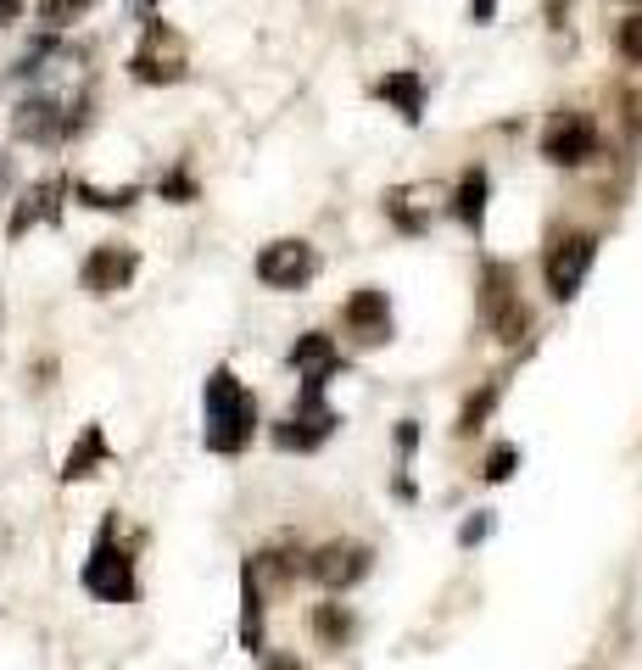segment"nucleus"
<instances>
[{"instance_id": "f257e3e1", "label": "nucleus", "mask_w": 642, "mask_h": 670, "mask_svg": "<svg viewBox=\"0 0 642 670\" xmlns=\"http://www.w3.org/2000/svg\"><path fill=\"white\" fill-rule=\"evenodd\" d=\"M252 424H258V408L240 392V380L229 369H213V380H207V447L240 453L252 442Z\"/></svg>"}, {"instance_id": "f03ea898", "label": "nucleus", "mask_w": 642, "mask_h": 670, "mask_svg": "<svg viewBox=\"0 0 642 670\" xmlns=\"http://www.w3.org/2000/svg\"><path fill=\"white\" fill-rule=\"evenodd\" d=\"M84 587L102 603H129L134 598V564H129V553L102 537L95 553H90V564H84Z\"/></svg>"}, {"instance_id": "7ed1b4c3", "label": "nucleus", "mask_w": 642, "mask_h": 670, "mask_svg": "<svg viewBox=\"0 0 642 670\" xmlns=\"http://www.w3.org/2000/svg\"><path fill=\"white\" fill-rule=\"evenodd\" d=\"M592 252H598V241H592V235H570V241L554 247V258H548V291H554L559 302H570V297L581 291Z\"/></svg>"}, {"instance_id": "20e7f679", "label": "nucleus", "mask_w": 642, "mask_h": 670, "mask_svg": "<svg viewBox=\"0 0 642 670\" xmlns=\"http://www.w3.org/2000/svg\"><path fill=\"white\" fill-rule=\"evenodd\" d=\"M308 570H313V576H319L330 593H341V587H353V582L369 576V548H358V542H330V548L313 553Z\"/></svg>"}, {"instance_id": "39448f33", "label": "nucleus", "mask_w": 642, "mask_h": 670, "mask_svg": "<svg viewBox=\"0 0 642 670\" xmlns=\"http://www.w3.org/2000/svg\"><path fill=\"white\" fill-rule=\"evenodd\" d=\"M313 247H302V241H274L263 258H258V274L269 279V285H280V291H296L302 279H313Z\"/></svg>"}, {"instance_id": "423d86ee", "label": "nucleus", "mask_w": 642, "mask_h": 670, "mask_svg": "<svg viewBox=\"0 0 642 670\" xmlns=\"http://www.w3.org/2000/svg\"><path fill=\"white\" fill-rule=\"evenodd\" d=\"M542 152H548L554 163H586L592 152H598V129H592V118H581V112H564L554 129H548V140H542Z\"/></svg>"}, {"instance_id": "0eeeda50", "label": "nucleus", "mask_w": 642, "mask_h": 670, "mask_svg": "<svg viewBox=\"0 0 642 670\" xmlns=\"http://www.w3.org/2000/svg\"><path fill=\"white\" fill-rule=\"evenodd\" d=\"M129 274H134V252L129 247H102V252H90V263H84V285H90L95 297L123 291Z\"/></svg>"}, {"instance_id": "6e6552de", "label": "nucleus", "mask_w": 642, "mask_h": 670, "mask_svg": "<svg viewBox=\"0 0 642 670\" xmlns=\"http://www.w3.org/2000/svg\"><path fill=\"white\" fill-rule=\"evenodd\" d=\"M347 324L358 342H385V330H391V313H385V291H358L347 302Z\"/></svg>"}, {"instance_id": "1a4fd4ad", "label": "nucleus", "mask_w": 642, "mask_h": 670, "mask_svg": "<svg viewBox=\"0 0 642 670\" xmlns=\"http://www.w3.org/2000/svg\"><path fill=\"white\" fill-rule=\"evenodd\" d=\"M102 458H107V436H102V430H84L79 447H73L68 464H62V481H84V475L102 464Z\"/></svg>"}, {"instance_id": "9d476101", "label": "nucleus", "mask_w": 642, "mask_h": 670, "mask_svg": "<svg viewBox=\"0 0 642 670\" xmlns=\"http://www.w3.org/2000/svg\"><path fill=\"white\" fill-rule=\"evenodd\" d=\"M240 643L246 648H263V593H258V576L246 570V609H240Z\"/></svg>"}, {"instance_id": "9b49d317", "label": "nucleus", "mask_w": 642, "mask_h": 670, "mask_svg": "<svg viewBox=\"0 0 642 670\" xmlns=\"http://www.w3.org/2000/svg\"><path fill=\"white\" fill-rule=\"evenodd\" d=\"M313 632H319L330 648H341V643L353 637V614L341 609V603H319V614H313Z\"/></svg>"}, {"instance_id": "f8f14e48", "label": "nucleus", "mask_w": 642, "mask_h": 670, "mask_svg": "<svg viewBox=\"0 0 642 670\" xmlns=\"http://www.w3.org/2000/svg\"><path fill=\"white\" fill-rule=\"evenodd\" d=\"M380 89H385V95H391V101H397L408 118H419V84H414L408 73H403V79H385Z\"/></svg>"}, {"instance_id": "ddd939ff", "label": "nucleus", "mask_w": 642, "mask_h": 670, "mask_svg": "<svg viewBox=\"0 0 642 670\" xmlns=\"http://www.w3.org/2000/svg\"><path fill=\"white\" fill-rule=\"evenodd\" d=\"M480 196H486V179H480V174H469V179H464V190H459V213H464L469 224H480Z\"/></svg>"}, {"instance_id": "4468645a", "label": "nucleus", "mask_w": 642, "mask_h": 670, "mask_svg": "<svg viewBox=\"0 0 642 670\" xmlns=\"http://www.w3.org/2000/svg\"><path fill=\"white\" fill-rule=\"evenodd\" d=\"M514 464H520V453H514L509 442H503V447H491V458H486V481H509Z\"/></svg>"}, {"instance_id": "2eb2a0df", "label": "nucleus", "mask_w": 642, "mask_h": 670, "mask_svg": "<svg viewBox=\"0 0 642 670\" xmlns=\"http://www.w3.org/2000/svg\"><path fill=\"white\" fill-rule=\"evenodd\" d=\"M620 51H626L631 62H642V17H626V23H620Z\"/></svg>"}, {"instance_id": "dca6fc26", "label": "nucleus", "mask_w": 642, "mask_h": 670, "mask_svg": "<svg viewBox=\"0 0 642 670\" xmlns=\"http://www.w3.org/2000/svg\"><path fill=\"white\" fill-rule=\"evenodd\" d=\"M84 7V0H39V12H45V23H68L73 12Z\"/></svg>"}, {"instance_id": "f3484780", "label": "nucleus", "mask_w": 642, "mask_h": 670, "mask_svg": "<svg viewBox=\"0 0 642 670\" xmlns=\"http://www.w3.org/2000/svg\"><path fill=\"white\" fill-rule=\"evenodd\" d=\"M491 397H498V392H480V397H475V403L464 408V424H459V430H475V424L486 419V408H491Z\"/></svg>"}, {"instance_id": "a211bd4d", "label": "nucleus", "mask_w": 642, "mask_h": 670, "mask_svg": "<svg viewBox=\"0 0 642 670\" xmlns=\"http://www.w3.org/2000/svg\"><path fill=\"white\" fill-rule=\"evenodd\" d=\"M486 531H491V519H469V525H464V531H459V537H464V542H480Z\"/></svg>"}, {"instance_id": "6ab92c4d", "label": "nucleus", "mask_w": 642, "mask_h": 670, "mask_svg": "<svg viewBox=\"0 0 642 670\" xmlns=\"http://www.w3.org/2000/svg\"><path fill=\"white\" fill-rule=\"evenodd\" d=\"M7 17H17V0H0V23H7Z\"/></svg>"}, {"instance_id": "aec40b11", "label": "nucleus", "mask_w": 642, "mask_h": 670, "mask_svg": "<svg viewBox=\"0 0 642 670\" xmlns=\"http://www.w3.org/2000/svg\"><path fill=\"white\" fill-rule=\"evenodd\" d=\"M269 670H302V665H296V659H274Z\"/></svg>"}, {"instance_id": "412c9836", "label": "nucleus", "mask_w": 642, "mask_h": 670, "mask_svg": "<svg viewBox=\"0 0 642 670\" xmlns=\"http://www.w3.org/2000/svg\"><path fill=\"white\" fill-rule=\"evenodd\" d=\"M475 17H491V0H475Z\"/></svg>"}]
</instances>
